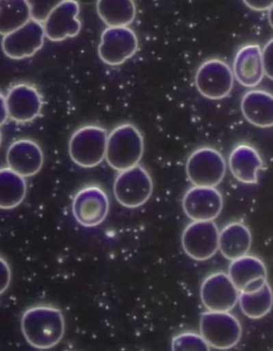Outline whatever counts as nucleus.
<instances>
[{
	"instance_id": "obj_1",
	"label": "nucleus",
	"mask_w": 273,
	"mask_h": 351,
	"mask_svg": "<svg viewBox=\"0 0 273 351\" xmlns=\"http://www.w3.org/2000/svg\"><path fill=\"white\" fill-rule=\"evenodd\" d=\"M21 328L24 338L31 347L38 350L51 349L64 338V317L55 306H32L24 312Z\"/></svg>"
},
{
	"instance_id": "obj_2",
	"label": "nucleus",
	"mask_w": 273,
	"mask_h": 351,
	"mask_svg": "<svg viewBox=\"0 0 273 351\" xmlns=\"http://www.w3.org/2000/svg\"><path fill=\"white\" fill-rule=\"evenodd\" d=\"M144 153V138L131 123H123L108 134L105 160L118 172L138 165Z\"/></svg>"
},
{
	"instance_id": "obj_3",
	"label": "nucleus",
	"mask_w": 273,
	"mask_h": 351,
	"mask_svg": "<svg viewBox=\"0 0 273 351\" xmlns=\"http://www.w3.org/2000/svg\"><path fill=\"white\" fill-rule=\"evenodd\" d=\"M107 138V131L102 127L88 125L79 128L69 142L71 160L81 167H97L105 158Z\"/></svg>"
},
{
	"instance_id": "obj_4",
	"label": "nucleus",
	"mask_w": 273,
	"mask_h": 351,
	"mask_svg": "<svg viewBox=\"0 0 273 351\" xmlns=\"http://www.w3.org/2000/svg\"><path fill=\"white\" fill-rule=\"evenodd\" d=\"M200 332L209 347L229 350L241 340L242 328L237 318L229 312L208 311L200 316Z\"/></svg>"
},
{
	"instance_id": "obj_5",
	"label": "nucleus",
	"mask_w": 273,
	"mask_h": 351,
	"mask_svg": "<svg viewBox=\"0 0 273 351\" xmlns=\"http://www.w3.org/2000/svg\"><path fill=\"white\" fill-rule=\"evenodd\" d=\"M226 162L218 150L203 147L196 149L186 162V174L194 186L215 187L224 180Z\"/></svg>"
},
{
	"instance_id": "obj_6",
	"label": "nucleus",
	"mask_w": 273,
	"mask_h": 351,
	"mask_svg": "<svg viewBox=\"0 0 273 351\" xmlns=\"http://www.w3.org/2000/svg\"><path fill=\"white\" fill-rule=\"evenodd\" d=\"M153 191L150 173L139 165L119 172L114 184L115 199L127 208H137L145 204Z\"/></svg>"
},
{
	"instance_id": "obj_7",
	"label": "nucleus",
	"mask_w": 273,
	"mask_h": 351,
	"mask_svg": "<svg viewBox=\"0 0 273 351\" xmlns=\"http://www.w3.org/2000/svg\"><path fill=\"white\" fill-rule=\"evenodd\" d=\"M231 67L219 59L206 60L201 64L195 76L196 88L205 98L222 99L231 93L234 85Z\"/></svg>"
},
{
	"instance_id": "obj_8",
	"label": "nucleus",
	"mask_w": 273,
	"mask_h": 351,
	"mask_svg": "<svg viewBox=\"0 0 273 351\" xmlns=\"http://www.w3.org/2000/svg\"><path fill=\"white\" fill-rule=\"evenodd\" d=\"M219 229L212 221H194L184 230L181 245L184 252L196 261L213 257L219 250Z\"/></svg>"
},
{
	"instance_id": "obj_9",
	"label": "nucleus",
	"mask_w": 273,
	"mask_h": 351,
	"mask_svg": "<svg viewBox=\"0 0 273 351\" xmlns=\"http://www.w3.org/2000/svg\"><path fill=\"white\" fill-rule=\"evenodd\" d=\"M136 33L128 27H108L101 36L99 56L105 64L118 66L136 54Z\"/></svg>"
},
{
	"instance_id": "obj_10",
	"label": "nucleus",
	"mask_w": 273,
	"mask_h": 351,
	"mask_svg": "<svg viewBox=\"0 0 273 351\" xmlns=\"http://www.w3.org/2000/svg\"><path fill=\"white\" fill-rule=\"evenodd\" d=\"M109 210L108 195L97 185L83 187L74 197L72 213L80 225L96 227L107 218Z\"/></svg>"
},
{
	"instance_id": "obj_11",
	"label": "nucleus",
	"mask_w": 273,
	"mask_h": 351,
	"mask_svg": "<svg viewBox=\"0 0 273 351\" xmlns=\"http://www.w3.org/2000/svg\"><path fill=\"white\" fill-rule=\"evenodd\" d=\"M44 27L42 23L31 19L23 26L8 35L2 40L5 56L12 60L32 57L44 45Z\"/></svg>"
},
{
	"instance_id": "obj_12",
	"label": "nucleus",
	"mask_w": 273,
	"mask_h": 351,
	"mask_svg": "<svg viewBox=\"0 0 273 351\" xmlns=\"http://www.w3.org/2000/svg\"><path fill=\"white\" fill-rule=\"evenodd\" d=\"M239 291L224 272L213 273L205 278L200 286V300L210 311L229 312L236 306Z\"/></svg>"
},
{
	"instance_id": "obj_13",
	"label": "nucleus",
	"mask_w": 273,
	"mask_h": 351,
	"mask_svg": "<svg viewBox=\"0 0 273 351\" xmlns=\"http://www.w3.org/2000/svg\"><path fill=\"white\" fill-rule=\"evenodd\" d=\"M223 197L215 187L194 186L182 199L185 214L193 221H212L223 209Z\"/></svg>"
},
{
	"instance_id": "obj_14",
	"label": "nucleus",
	"mask_w": 273,
	"mask_h": 351,
	"mask_svg": "<svg viewBox=\"0 0 273 351\" xmlns=\"http://www.w3.org/2000/svg\"><path fill=\"white\" fill-rule=\"evenodd\" d=\"M79 12V3L76 0H65L53 10L43 25L48 40L60 42L78 36L81 28Z\"/></svg>"
},
{
	"instance_id": "obj_15",
	"label": "nucleus",
	"mask_w": 273,
	"mask_h": 351,
	"mask_svg": "<svg viewBox=\"0 0 273 351\" xmlns=\"http://www.w3.org/2000/svg\"><path fill=\"white\" fill-rule=\"evenodd\" d=\"M8 117L17 123H29L40 114L42 99L38 90L30 84L12 86L6 97Z\"/></svg>"
},
{
	"instance_id": "obj_16",
	"label": "nucleus",
	"mask_w": 273,
	"mask_h": 351,
	"mask_svg": "<svg viewBox=\"0 0 273 351\" xmlns=\"http://www.w3.org/2000/svg\"><path fill=\"white\" fill-rule=\"evenodd\" d=\"M6 158L8 167L24 178L38 174L44 162L40 146L31 139H18L12 143Z\"/></svg>"
},
{
	"instance_id": "obj_17",
	"label": "nucleus",
	"mask_w": 273,
	"mask_h": 351,
	"mask_svg": "<svg viewBox=\"0 0 273 351\" xmlns=\"http://www.w3.org/2000/svg\"><path fill=\"white\" fill-rule=\"evenodd\" d=\"M234 78L246 88H255L265 76L260 45H247L239 49L233 61Z\"/></svg>"
},
{
	"instance_id": "obj_18",
	"label": "nucleus",
	"mask_w": 273,
	"mask_h": 351,
	"mask_svg": "<svg viewBox=\"0 0 273 351\" xmlns=\"http://www.w3.org/2000/svg\"><path fill=\"white\" fill-rule=\"evenodd\" d=\"M229 166L235 179L243 184H255L258 181V171L263 167V160L255 147L241 144L230 154Z\"/></svg>"
},
{
	"instance_id": "obj_19",
	"label": "nucleus",
	"mask_w": 273,
	"mask_h": 351,
	"mask_svg": "<svg viewBox=\"0 0 273 351\" xmlns=\"http://www.w3.org/2000/svg\"><path fill=\"white\" fill-rule=\"evenodd\" d=\"M242 112L249 123L260 128L273 127V95L263 90H252L244 94Z\"/></svg>"
},
{
	"instance_id": "obj_20",
	"label": "nucleus",
	"mask_w": 273,
	"mask_h": 351,
	"mask_svg": "<svg viewBox=\"0 0 273 351\" xmlns=\"http://www.w3.org/2000/svg\"><path fill=\"white\" fill-rule=\"evenodd\" d=\"M251 246L250 230L242 223H229L220 232V252L230 261L246 256Z\"/></svg>"
},
{
	"instance_id": "obj_21",
	"label": "nucleus",
	"mask_w": 273,
	"mask_h": 351,
	"mask_svg": "<svg viewBox=\"0 0 273 351\" xmlns=\"http://www.w3.org/2000/svg\"><path fill=\"white\" fill-rule=\"evenodd\" d=\"M228 276L239 292H243L251 283L268 278V271L261 258L246 254L231 261Z\"/></svg>"
},
{
	"instance_id": "obj_22",
	"label": "nucleus",
	"mask_w": 273,
	"mask_h": 351,
	"mask_svg": "<svg viewBox=\"0 0 273 351\" xmlns=\"http://www.w3.org/2000/svg\"><path fill=\"white\" fill-rule=\"evenodd\" d=\"M97 12L108 27H127L136 17L133 0H98Z\"/></svg>"
},
{
	"instance_id": "obj_23",
	"label": "nucleus",
	"mask_w": 273,
	"mask_h": 351,
	"mask_svg": "<svg viewBox=\"0 0 273 351\" xmlns=\"http://www.w3.org/2000/svg\"><path fill=\"white\" fill-rule=\"evenodd\" d=\"M26 195L27 182L24 177L9 167L0 169V209L17 208Z\"/></svg>"
},
{
	"instance_id": "obj_24",
	"label": "nucleus",
	"mask_w": 273,
	"mask_h": 351,
	"mask_svg": "<svg viewBox=\"0 0 273 351\" xmlns=\"http://www.w3.org/2000/svg\"><path fill=\"white\" fill-rule=\"evenodd\" d=\"M31 19L27 0H0V35L17 30Z\"/></svg>"
},
{
	"instance_id": "obj_25",
	"label": "nucleus",
	"mask_w": 273,
	"mask_h": 351,
	"mask_svg": "<svg viewBox=\"0 0 273 351\" xmlns=\"http://www.w3.org/2000/svg\"><path fill=\"white\" fill-rule=\"evenodd\" d=\"M238 302L243 314L248 318H263L270 313L273 306V291L270 283L267 282L256 292H239Z\"/></svg>"
},
{
	"instance_id": "obj_26",
	"label": "nucleus",
	"mask_w": 273,
	"mask_h": 351,
	"mask_svg": "<svg viewBox=\"0 0 273 351\" xmlns=\"http://www.w3.org/2000/svg\"><path fill=\"white\" fill-rule=\"evenodd\" d=\"M174 351H209V345L200 334L186 331L174 336L172 339Z\"/></svg>"
},
{
	"instance_id": "obj_27",
	"label": "nucleus",
	"mask_w": 273,
	"mask_h": 351,
	"mask_svg": "<svg viewBox=\"0 0 273 351\" xmlns=\"http://www.w3.org/2000/svg\"><path fill=\"white\" fill-rule=\"evenodd\" d=\"M64 1L65 0H27L30 7L31 19L40 23L45 22L53 10Z\"/></svg>"
},
{
	"instance_id": "obj_28",
	"label": "nucleus",
	"mask_w": 273,
	"mask_h": 351,
	"mask_svg": "<svg viewBox=\"0 0 273 351\" xmlns=\"http://www.w3.org/2000/svg\"><path fill=\"white\" fill-rule=\"evenodd\" d=\"M262 59L265 75L273 81V38L263 47Z\"/></svg>"
},
{
	"instance_id": "obj_29",
	"label": "nucleus",
	"mask_w": 273,
	"mask_h": 351,
	"mask_svg": "<svg viewBox=\"0 0 273 351\" xmlns=\"http://www.w3.org/2000/svg\"><path fill=\"white\" fill-rule=\"evenodd\" d=\"M12 281V271L8 263L0 257V295L8 289Z\"/></svg>"
},
{
	"instance_id": "obj_30",
	"label": "nucleus",
	"mask_w": 273,
	"mask_h": 351,
	"mask_svg": "<svg viewBox=\"0 0 273 351\" xmlns=\"http://www.w3.org/2000/svg\"><path fill=\"white\" fill-rule=\"evenodd\" d=\"M243 2L256 12L268 11L273 6V0H243Z\"/></svg>"
},
{
	"instance_id": "obj_31",
	"label": "nucleus",
	"mask_w": 273,
	"mask_h": 351,
	"mask_svg": "<svg viewBox=\"0 0 273 351\" xmlns=\"http://www.w3.org/2000/svg\"><path fill=\"white\" fill-rule=\"evenodd\" d=\"M6 98L0 93V127H2L8 119Z\"/></svg>"
},
{
	"instance_id": "obj_32",
	"label": "nucleus",
	"mask_w": 273,
	"mask_h": 351,
	"mask_svg": "<svg viewBox=\"0 0 273 351\" xmlns=\"http://www.w3.org/2000/svg\"><path fill=\"white\" fill-rule=\"evenodd\" d=\"M268 23H270V26L273 28V6L270 10H268Z\"/></svg>"
},
{
	"instance_id": "obj_33",
	"label": "nucleus",
	"mask_w": 273,
	"mask_h": 351,
	"mask_svg": "<svg viewBox=\"0 0 273 351\" xmlns=\"http://www.w3.org/2000/svg\"><path fill=\"white\" fill-rule=\"evenodd\" d=\"M2 143V133L0 132V147H1Z\"/></svg>"
}]
</instances>
